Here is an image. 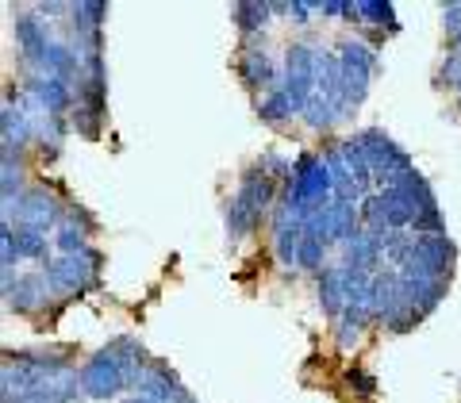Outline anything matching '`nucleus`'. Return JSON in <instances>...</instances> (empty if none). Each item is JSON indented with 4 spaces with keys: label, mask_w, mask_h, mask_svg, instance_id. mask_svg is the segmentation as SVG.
<instances>
[{
    "label": "nucleus",
    "mask_w": 461,
    "mask_h": 403,
    "mask_svg": "<svg viewBox=\"0 0 461 403\" xmlns=\"http://www.w3.org/2000/svg\"><path fill=\"white\" fill-rule=\"evenodd\" d=\"M20 219H23V227H35V230H42L47 235V227L58 219V208H54V200L50 196H42V193H32L20 204Z\"/></svg>",
    "instance_id": "obj_3"
},
{
    "label": "nucleus",
    "mask_w": 461,
    "mask_h": 403,
    "mask_svg": "<svg viewBox=\"0 0 461 403\" xmlns=\"http://www.w3.org/2000/svg\"><path fill=\"white\" fill-rule=\"evenodd\" d=\"M127 403H158V399H150V396H135V399H127Z\"/></svg>",
    "instance_id": "obj_13"
},
{
    "label": "nucleus",
    "mask_w": 461,
    "mask_h": 403,
    "mask_svg": "<svg viewBox=\"0 0 461 403\" xmlns=\"http://www.w3.org/2000/svg\"><path fill=\"white\" fill-rule=\"evenodd\" d=\"M23 135H27V123H23V115L16 112V108H5V147L12 150V142H23Z\"/></svg>",
    "instance_id": "obj_8"
},
{
    "label": "nucleus",
    "mask_w": 461,
    "mask_h": 403,
    "mask_svg": "<svg viewBox=\"0 0 461 403\" xmlns=\"http://www.w3.org/2000/svg\"><path fill=\"white\" fill-rule=\"evenodd\" d=\"M235 12H239V23L242 27H258V23H266V12L269 8L266 4H239Z\"/></svg>",
    "instance_id": "obj_9"
},
{
    "label": "nucleus",
    "mask_w": 461,
    "mask_h": 403,
    "mask_svg": "<svg viewBox=\"0 0 461 403\" xmlns=\"http://www.w3.org/2000/svg\"><path fill=\"white\" fill-rule=\"evenodd\" d=\"M354 8H357V12H369L366 20H377V23H381V20H393V8H388V4H354Z\"/></svg>",
    "instance_id": "obj_11"
},
{
    "label": "nucleus",
    "mask_w": 461,
    "mask_h": 403,
    "mask_svg": "<svg viewBox=\"0 0 461 403\" xmlns=\"http://www.w3.org/2000/svg\"><path fill=\"white\" fill-rule=\"evenodd\" d=\"M242 74H247L250 85H273V66L266 54L258 50H247V58H242Z\"/></svg>",
    "instance_id": "obj_5"
},
{
    "label": "nucleus",
    "mask_w": 461,
    "mask_h": 403,
    "mask_svg": "<svg viewBox=\"0 0 461 403\" xmlns=\"http://www.w3.org/2000/svg\"><path fill=\"white\" fill-rule=\"evenodd\" d=\"M47 277H50L58 288H69V292H74V288L89 284L93 273L85 269V262H77V257H58V262L47 269Z\"/></svg>",
    "instance_id": "obj_4"
},
{
    "label": "nucleus",
    "mask_w": 461,
    "mask_h": 403,
    "mask_svg": "<svg viewBox=\"0 0 461 403\" xmlns=\"http://www.w3.org/2000/svg\"><path fill=\"white\" fill-rule=\"evenodd\" d=\"M42 250H47V238H42V230H35V227H20L16 230V254L39 257Z\"/></svg>",
    "instance_id": "obj_7"
},
{
    "label": "nucleus",
    "mask_w": 461,
    "mask_h": 403,
    "mask_svg": "<svg viewBox=\"0 0 461 403\" xmlns=\"http://www.w3.org/2000/svg\"><path fill=\"white\" fill-rule=\"evenodd\" d=\"M446 23H450V31H454V35L461 31V4H454V8H446Z\"/></svg>",
    "instance_id": "obj_12"
},
{
    "label": "nucleus",
    "mask_w": 461,
    "mask_h": 403,
    "mask_svg": "<svg viewBox=\"0 0 461 403\" xmlns=\"http://www.w3.org/2000/svg\"><path fill=\"white\" fill-rule=\"evenodd\" d=\"M123 384H127V372L120 369V362H115L108 350L96 354L93 362L81 369V392L93 396V399H108V396L120 392Z\"/></svg>",
    "instance_id": "obj_1"
},
{
    "label": "nucleus",
    "mask_w": 461,
    "mask_h": 403,
    "mask_svg": "<svg viewBox=\"0 0 461 403\" xmlns=\"http://www.w3.org/2000/svg\"><path fill=\"white\" fill-rule=\"evenodd\" d=\"M58 246H62L69 257H74V250L85 246V235H81L77 227H62V230H58Z\"/></svg>",
    "instance_id": "obj_10"
},
{
    "label": "nucleus",
    "mask_w": 461,
    "mask_h": 403,
    "mask_svg": "<svg viewBox=\"0 0 461 403\" xmlns=\"http://www.w3.org/2000/svg\"><path fill=\"white\" fill-rule=\"evenodd\" d=\"M342 89L350 100H362L366 96V85H369V69H373V54L362 47V42H346L342 54Z\"/></svg>",
    "instance_id": "obj_2"
},
{
    "label": "nucleus",
    "mask_w": 461,
    "mask_h": 403,
    "mask_svg": "<svg viewBox=\"0 0 461 403\" xmlns=\"http://www.w3.org/2000/svg\"><path fill=\"white\" fill-rule=\"evenodd\" d=\"M293 112H300V104L293 96H288L285 89H277L273 93L266 104H262V120H285V115H293Z\"/></svg>",
    "instance_id": "obj_6"
}]
</instances>
